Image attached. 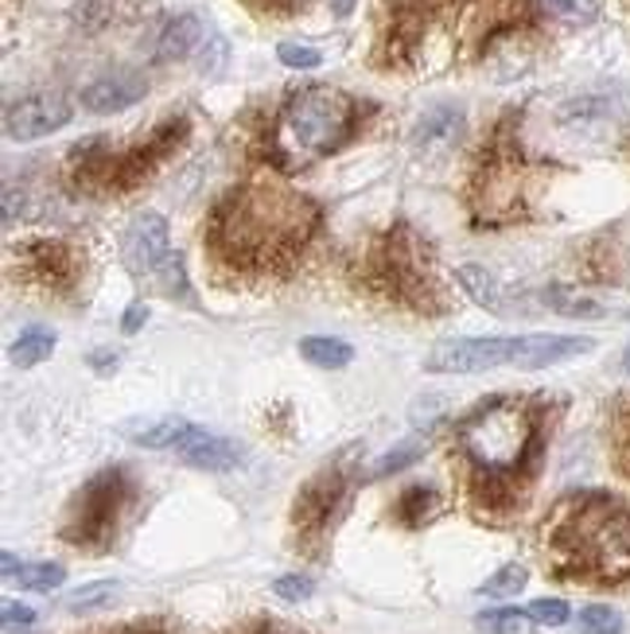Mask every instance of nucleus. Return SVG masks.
Returning a JSON list of instances; mask_svg holds the SVG:
<instances>
[{"instance_id": "obj_1", "label": "nucleus", "mask_w": 630, "mask_h": 634, "mask_svg": "<svg viewBox=\"0 0 630 634\" xmlns=\"http://www.w3.org/2000/svg\"><path fill=\"white\" fill-rule=\"evenodd\" d=\"M316 226V206L280 187H246L229 195L214 223V246L234 265H273L292 257Z\"/></svg>"}, {"instance_id": "obj_2", "label": "nucleus", "mask_w": 630, "mask_h": 634, "mask_svg": "<svg viewBox=\"0 0 630 634\" xmlns=\"http://www.w3.org/2000/svg\"><path fill=\"white\" fill-rule=\"evenodd\" d=\"M354 121H359V109L343 90H335V86H303L280 109L273 149H277L280 164H308V160L328 157L339 144H346V137L354 132Z\"/></svg>"}, {"instance_id": "obj_3", "label": "nucleus", "mask_w": 630, "mask_h": 634, "mask_svg": "<svg viewBox=\"0 0 630 634\" xmlns=\"http://www.w3.org/2000/svg\"><path fill=\"white\" fill-rule=\"evenodd\" d=\"M533 425L530 412L517 401H491L476 412L471 420H463L459 429V444L471 455L479 471L487 475H502V471H514L522 463L525 448H530Z\"/></svg>"}, {"instance_id": "obj_4", "label": "nucleus", "mask_w": 630, "mask_h": 634, "mask_svg": "<svg viewBox=\"0 0 630 634\" xmlns=\"http://www.w3.org/2000/svg\"><path fill=\"white\" fill-rule=\"evenodd\" d=\"M568 541H573V557L584 572L599 580L630 577V514H619L611 506L584 511Z\"/></svg>"}, {"instance_id": "obj_5", "label": "nucleus", "mask_w": 630, "mask_h": 634, "mask_svg": "<svg viewBox=\"0 0 630 634\" xmlns=\"http://www.w3.org/2000/svg\"><path fill=\"white\" fill-rule=\"evenodd\" d=\"M494 366H517V339H448L425 358L428 374H483Z\"/></svg>"}, {"instance_id": "obj_6", "label": "nucleus", "mask_w": 630, "mask_h": 634, "mask_svg": "<svg viewBox=\"0 0 630 634\" xmlns=\"http://www.w3.org/2000/svg\"><path fill=\"white\" fill-rule=\"evenodd\" d=\"M71 121V106L58 94H32V98H20L4 109V132L12 140H40L58 132Z\"/></svg>"}, {"instance_id": "obj_7", "label": "nucleus", "mask_w": 630, "mask_h": 634, "mask_svg": "<svg viewBox=\"0 0 630 634\" xmlns=\"http://www.w3.org/2000/svg\"><path fill=\"white\" fill-rule=\"evenodd\" d=\"M117 498H121V475H102L78 498V518H74V541H102L114 529Z\"/></svg>"}, {"instance_id": "obj_8", "label": "nucleus", "mask_w": 630, "mask_h": 634, "mask_svg": "<svg viewBox=\"0 0 630 634\" xmlns=\"http://www.w3.org/2000/svg\"><path fill=\"white\" fill-rule=\"evenodd\" d=\"M125 265H129L132 272H156L160 265L168 261V223L164 215H152V211H145V215L132 218V226L125 230Z\"/></svg>"}, {"instance_id": "obj_9", "label": "nucleus", "mask_w": 630, "mask_h": 634, "mask_svg": "<svg viewBox=\"0 0 630 634\" xmlns=\"http://www.w3.org/2000/svg\"><path fill=\"white\" fill-rule=\"evenodd\" d=\"M145 94H148L145 78L121 71V75H106V78H98V83L86 86L83 109H90V114H121V109L137 106Z\"/></svg>"}, {"instance_id": "obj_10", "label": "nucleus", "mask_w": 630, "mask_h": 634, "mask_svg": "<svg viewBox=\"0 0 630 634\" xmlns=\"http://www.w3.org/2000/svg\"><path fill=\"white\" fill-rule=\"evenodd\" d=\"M175 452L183 455V463L203 471H234L242 463V448L234 444V440L214 437V432H203V429H191L188 440H183Z\"/></svg>"}, {"instance_id": "obj_11", "label": "nucleus", "mask_w": 630, "mask_h": 634, "mask_svg": "<svg viewBox=\"0 0 630 634\" xmlns=\"http://www.w3.org/2000/svg\"><path fill=\"white\" fill-rule=\"evenodd\" d=\"M203 20L191 17V12H183V17H172L164 24V32H160V40H156V58L160 63H180V58L195 55L199 47H203Z\"/></svg>"}, {"instance_id": "obj_12", "label": "nucleus", "mask_w": 630, "mask_h": 634, "mask_svg": "<svg viewBox=\"0 0 630 634\" xmlns=\"http://www.w3.org/2000/svg\"><path fill=\"white\" fill-rule=\"evenodd\" d=\"M525 12H530V0H476V4H471V17H467V20L476 24L479 40H491V35L522 24Z\"/></svg>"}, {"instance_id": "obj_13", "label": "nucleus", "mask_w": 630, "mask_h": 634, "mask_svg": "<svg viewBox=\"0 0 630 634\" xmlns=\"http://www.w3.org/2000/svg\"><path fill=\"white\" fill-rule=\"evenodd\" d=\"M191 429H195V425H188L183 417H160V420H137V425L125 429V437L140 448H172L175 452V448L188 440Z\"/></svg>"}, {"instance_id": "obj_14", "label": "nucleus", "mask_w": 630, "mask_h": 634, "mask_svg": "<svg viewBox=\"0 0 630 634\" xmlns=\"http://www.w3.org/2000/svg\"><path fill=\"white\" fill-rule=\"evenodd\" d=\"M24 261H28V272H35L43 284H63V280L74 272L71 249L58 246V241H35V246H28Z\"/></svg>"}, {"instance_id": "obj_15", "label": "nucleus", "mask_w": 630, "mask_h": 634, "mask_svg": "<svg viewBox=\"0 0 630 634\" xmlns=\"http://www.w3.org/2000/svg\"><path fill=\"white\" fill-rule=\"evenodd\" d=\"M459 129H463V114L451 106H440L433 109V114H425V121L417 125L413 140H417L420 149H448L451 140L459 137Z\"/></svg>"}, {"instance_id": "obj_16", "label": "nucleus", "mask_w": 630, "mask_h": 634, "mask_svg": "<svg viewBox=\"0 0 630 634\" xmlns=\"http://www.w3.org/2000/svg\"><path fill=\"white\" fill-rule=\"evenodd\" d=\"M456 277H459V284H463V292L476 300L479 308L502 312V284L491 269H483V265H459Z\"/></svg>"}, {"instance_id": "obj_17", "label": "nucleus", "mask_w": 630, "mask_h": 634, "mask_svg": "<svg viewBox=\"0 0 630 634\" xmlns=\"http://www.w3.org/2000/svg\"><path fill=\"white\" fill-rule=\"evenodd\" d=\"M300 355H303V363L320 366V370H343V366L354 358V351L343 343V339L308 335V339H303V343H300Z\"/></svg>"}, {"instance_id": "obj_18", "label": "nucleus", "mask_w": 630, "mask_h": 634, "mask_svg": "<svg viewBox=\"0 0 630 634\" xmlns=\"http://www.w3.org/2000/svg\"><path fill=\"white\" fill-rule=\"evenodd\" d=\"M339 498V479H323V483H311L308 491H303V498L296 503V522H303V526H323L331 514V506H335Z\"/></svg>"}, {"instance_id": "obj_19", "label": "nucleus", "mask_w": 630, "mask_h": 634, "mask_svg": "<svg viewBox=\"0 0 630 634\" xmlns=\"http://www.w3.org/2000/svg\"><path fill=\"white\" fill-rule=\"evenodd\" d=\"M479 631H483V634H533V631H537V623H533L530 611L499 608V611L479 615Z\"/></svg>"}, {"instance_id": "obj_20", "label": "nucleus", "mask_w": 630, "mask_h": 634, "mask_svg": "<svg viewBox=\"0 0 630 634\" xmlns=\"http://www.w3.org/2000/svg\"><path fill=\"white\" fill-rule=\"evenodd\" d=\"M55 351V335L51 331H43V327H32V331H24V335L12 343V363L17 366H35V363H43V358Z\"/></svg>"}, {"instance_id": "obj_21", "label": "nucleus", "mask_w": 630, "mask_h": 634, "mask_svg": "<svg viewBox=\"0 0 630 634\" xmlns=\"http://www.w3.org/2000/svg\"><path fill=\"white\" fill-rule=\"evenodd\" d=\"M545 304L553 308V312L568 315V320H596V315H604V308H599L596 300L580 297V292H573V289H548Z\"/></svg>"}, {"instance_id": "obj_22", "label": "nucleus", "mask_w": 630, "mask_h": 634, "mask_svg": "<svg viewBox=\"0 0 630 634\" xmlns=\"http://www.w3.org/2000/svg\"><path fill=\"white\" fill-rule=\"evenodd\" d=\"M12 580H17L20 588H28V592H51V588L63 584L66 572L63 565H20Z\"/></svg>"}, {"instance_id": "obj_23", "label": "nucleus", "mask_w": 630, "mask_h": 634, "mask_svg": "<svg viewBox=\"0 0 630 634\" xmlns=\"http://www.w3.org/2000/svg\"><path fill=\"white\" fill-rule=\"evenodd\" d=\"M117 584L114 580H94V584L78 588L74 595H66V611H74V615H83V611H98L106 608L109 600H114Z\"/></svg>"}, {"instance_id": "obj_24", "label": "nucleus", "mask_w": 630, "mask_h": 634, "mask_svg": "<svg viewBox=\"0 0 630 634\" xmlns=\"http://www.w3.org/2000/svg\"><path fill=\"white\" fill-rule=\"evenodd\" d=\"M525 580H530L525 565H506V569H499L491 580H487L483 595H491V600H502V595H517L525 588Z\"/></svg>"}, {"instance_id": "obj_25", "label": "nucleus", "mask_w": 630, "mask_h": 634, "mask_svg": "<svg viewBox=\"0 0 630 634\" xmlns=\"http://www.w3.org/2000/svg\"><path fill=\"white\" fill-rule=\"evenodd\" d=\"M580 631L584 634H619L622 619H619V611L607 608V603H591V608L580 611Z\"/></svg>"}, {"instance_id": "obj_26", "label": "nucleus", "mask_w": 630, "mask_h": 634, "mask_svg": "<svg viewBox=\"0 0 630 634\" xmlns=\"http://www.w3.org/2000/svg\"><path fill=\"white\" fill-rule=\"evenodd\" d=\"M545 4L565 24H588V20H596V0H545Z\"/></svg>"}, {"instance_id": "obj_27", "label": "nucleus", "mask_w": 630, "mask_h": 634, "mask_svg": "<svg viewBox=\"0 0 630 634\" xmlns=\"http://www.w3.org/2000/svg\"><path fill=\"white\" fill-rule=\"evenodd\" d=\"M425 452V444H402V448H393L385 460H377L374 463V471H370V479H385V475H393V471H402V468H409V463H417V455Z\"/></svg>"}, {"instance_id": "obj_28", "label": "nucleus", "mask_w": 630, "mask_h": 634, "mask_svg": "<svg viewBox=\"0 0 630 634\" xmlns=\"http://www.w3.org/2000/svg\"><path fill=\"white\" fill-rule=\"evenodd\" d=\"M277 58L292 71H316L323 63V55L316 47H300V43H280L277 47Z\"/></svg>"}, {"instance_id": "obj_29", "label": "nucleus", "mask_w": 630, "mask_h": 634, "mask_svg": "<svg viewBox=\"0 0 630 634\" xmlns=\"http://www.w3.org/2000/svg\"><path fill=\"white\" fill-rule=\"evenodd\" d=\"M530 615H533V623H541V626H565L573 611H568L565 600H533Z\"/></svg>"}, {"instance_id": "obj_30", "label": "nucleus", "mask_w": 630, "mask_h": 634, "mask_svg": "<svg viewBox=\"0 0 630 634\" xmlns=\"http://www.w3.org/2000/svg\"><path fill=\"white\" fill-rule=\"evenodd\" d=\"M433 506H436V495L428 491V486H413V491H405V498H402V514L409 522L428 518V514H433Z\"/></svg>"}, {"instance_id": "obj_31", "label": "nucleus", "mask_w": 630, "mask_h": 634, "mask_svg": "<svg viewBox=\"0 0 630 634\" xmlns=\"http://www.w3.org/2000/svg\"><path fill=\"white\" fill-rule=\"evenodd\" d=\"M273 592L288 603H300L311 595V580L308 577H280V580H273Z\"/></svg>"}, {"instance_id": "obj_32", "label": "nucleus", "mask_w": 630, "mask_h": 634, "mask_svg": "<svg viewBox=\"0 0 630 634\" xmlns=\"http://www.w3.org/2000/svg\"><path fill=\"white\" fill-rule=\"evenodd\" d=\"M444 405H448V401H444V397L428 394L425 401H417V405H413V425H433V420L444 412Z\"/></svg>"}, {"instance_id": "obj_33", "label": "nucleus", "mask_w": 630, "mask_h": 634, "mask_svg": "<svg viewBox=\"0 0 630 634\" xmlns=\"http://www.w3.org/2000/svg\"><path fill=\"white\" fill-rule=\"evenodd\" d=\"M4 626H9V631H24V626H32L35 623V611L32 608H24V603H4Z\"/></svg>"}, {"instance_id": "obj_34", "label": "nucleus", "mask_w": 630, "mask_h": 634, "mask_svg": "<svg viewBox=\"0 0 630 634\" xmlns=\"http://www.w3.org/2000/svg\"><path fill=\"white\" fill-rule=\"evenodd\" d=\"M145 320H148V308L145 304H132L129 312H125V331H137Z\"/></svg>"}, {"instance_id": "obj_35", "label": "nucleus", "mask_w": 630, "mask_h": 634, "mask_svg": "<svg viewBox=\"0 0 630 634\" xmlns=\"http://www.w3.org/2000/svg\"><path fill=\"white\" fill-rule=\"evenodd\" d=\"M351 9H354V0H331V12H335V17H351Z\"/></svg>"}, {"instance_id": "obj_36", "label": "nucleus", "mask_w": 630, "mask_h": 634, "mask_svg": "<svg viewBox=\"0 0 630 634\" xmlns=\"http://www.w3.org/2000/svg\"><path fill=\"white\" fill-rule=\"evenodd\" d=\"M622 370L630 374V346H627V355H622Z\"/></svg>"}]
</instances>
